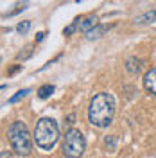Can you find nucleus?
Wrapping results in <instances>:
<instances>
[{
	"label": "nucleus",
	"instance_id": "nucleus-1",
	"mask_svg": "<svg viewBox=\"0 0 156 158\" xmlns=\"http://www.w3.org/2000/svg\"><path fill=\"white\" fill-rule=\"evenodd\" d=\"M115 117V99L108 92L95 94L90 101L88 120L95 128H108Z\"/></svg>",
	"mask_w": 156,
	"mask_h": 158
},
{
	"label": "nucleus",
	"instance_id": "nucleus-2",
	"mask_svg": "<svg viewBox=\"0 0 156 158\" xmlns=\"http://www.w3.org/2000/svg\"><path fill=\"white\" fill-rule=\"evenodd\" d=\"M59 140V126L54 118L43 117L36 122L34 128V142L39 149L43 151H50L58 144Z\"/></svg>",
	"mask_w": 156,
	"mask_h": 158
},
{
	"label": "nucleus",
	"instance_id": "nucleus-3",
	"mask_svg": "<svg viewBox=\"0 0 156 158\" xmlns=\"http://www.w3.org/2000/svg\"><path fill=\"white\" fill-rule=\"evenodd\" d=\"M7 137H9V142H11V148L13 151L20 155V156H27L31 155L32 151V138H31V133L27 126L23 122H13L7 129Z\"/></svg>",
	"mask_w": 156,
	"mask_h": 158
},
{
	"label": "nucleus",
	"instance_id": "nucleus-4",
	"mask_svg": "<svg viewBox=\"0 0 156 158\" xmlns=\"http://www.w3.org/2000/svg\"><path fill=\"white\" fill-rule=\"evenodd\" d=\"M86 149V140L79 129L72 128L65 133L63 138V153L67 158H81Z\"/></svg>",
	"mask_w": 156,
	"mask_h": 158
},
{
	"label": "nucleus",
	"instance_id": "nucleus-5",
	"mask_svg": "<svg viewBox=\"0 0 156 158\" xmlns=\"http://www.w3.org/2000/svg\"><path fill=\"white\" fill-rule=\"evenodd\" d=\"M95 25H99V18L95 16V15H88V16H84V18H79V31H83L84 34H86L88 31H92Z\"/></svg>",
	"mask_w": 156,
	"mask_h": 158
},
{
	"label": "nucleus",
	"instance_id": "nucleus-6",
	"mask_svg": "<svg viewBox=\"0 0 156 158\" xmlns=\"http://www.w3.org/2000/svg\"><path fill=\"white\" fill-rule=\"evenodd\" d=\"M144 86L147 92H151L153 95H156V67L151 69L149 72H146L144 76Z\"/></svg>",
	"mask_w": 156,
	"mask_h": 158
},
{
	"label": "nucleus",
	"instance_id": "nucleus-7",
	"mask_svg": "<svg viewBox=\"0 0 156 158\" xmlns=\"http://www.w3.org/2000/svg\"><path fill=\"white\" fill-rule=\"evenodd\" d=\"M153 22H156V9L147 11L144 15L137 16L135 18V25H147V23H153Z\"/></svg>",
	"mask_w": 156,
	"mask_h": 158
},
{
	"label": "nucleus",
	"instance_id": "nucleus-8",
	"mask_svg": "<svg viewBox=\"0 0 156 158\" xmlns=\"http://www.w3.org/2000/svg\"><path fill=\"white\" fill-rule=\"evenodd\" d=\"M140 69H142V59H137V58H129L126 61V70L129 72V74H138L140 72Z\"/></svg>",
	"mask_w": 156,
	"mask_h": 158
},
{
	"label": "nucleus",
	"instance_id": "nucleus-9",
	"mask_svg": "<svg viewBox=\"0 0 156 158\" xmlns=\"http://www.w3.org/2000/svg\"><path fill=\"white\" fill-rule=\"evenodd\" d=\"M104 32H106V25H95L92 31L86 32V40H90V41H92V40H99Z\"/></svg>",
	"mask_w": 156,
	"mask_h": 158
},
{
	"label": "nucleus",
	"instance_id": "nucleus-10",
	"mask_svg": "<svg viewBox=\"0 0 156 158\" xmlns=\"http://www.w3.org/2000/svg\"><path fill=\"white\" fill-rule=\"evenodd\" d=\"M54 85H43V86H39L38 90V97L39 99H49L52 94H54Z\"/></svg>",
	"mask_w": 156,
	"mask_h": 158
},
{
	"label": "nucleus",
	"instance_id": "nucleus-11",
	"mask_svg": "<svg viewBox=\"0 0 156 158\" xmlns=\"http://www.w3.org/2000/svg\"><path fill=\"white\" fill-rule=\"evenodd\" d=\"M31 25H32L31 20H23V22H20L18 25H16V31H18L20 34H27L29 29H31Z\"/></svg>",
	"mask_w": 156,
	"mask_h": 158
},
{
	"label": "nucleus",
	"instance_id": "nucleus-12",
	"mask_svg": "<svg viewBox=\"0 0 156 158\" xmlns=\"http://www.w3.org/2000/svg\"><path fill=\"white\" fill-rule=\"evenodd\" d=\"M104 146L108 148V151H111V153H113V151L117 149V138L113 137V135L106 137V138H104Z\"/></svg>",
	"mask_w": 156,
	"mask_h": 158
},
{
	"label": "nucleus",
	"instance_id": "nucleus-13",
	"mask_svg": "<svg viewBox=\"0 0 156 158\" xmlns=\"http://www.w3.org/2000/svg\"><path fill=\"white\" fill-rule=\"evenodd\" d=\"M29 92H31L29 88H23V90H20V92H16V94H14V95H13V97L9 99V102H11V104H14V102H18L20 99H23L25 95H27V94H29Z\"/></svg>",
	"mask_w": 156,
	"mask_h": 158
},
{
	"label": "nucleus",
	"instance_id": "nucleus-14",
	"mask_svg": "<svg viewBox=\"0 0 156 158\" xmlns=\"http://www.w3.org/2000/svg\"><path fill=\"white\" fill-rule=\"evenodd\" d=\"M77 25H79V18H76V22H74L72 25H68V27H65V29H63V34H65V36H70L74 31L77 29Z\"/></svg>",
	"mask_w": 156,
	"mask_h": 158
},
{
	"label": "nucleus",
	"instance_id": "nucleus-15",
	"mask_svg": "<svg viewBox=\"0 0 156 158\" xmlns=\"http://www.w3.org/2000/svg\"><path fill=\"white\" fill-rule=\"evenodd\" d=\"M27 6H29V2H22V4H18V6H16V9H14V11H11V13H7V16H14V15H18L20 11H23L25 7H27Z\"/></svg>",
	"mask_w": 156,
	"mask_h": 158
},
{
	"label": "nucleus",
	"instance_id": "nucleus-16",
	"mask_svg": "<svg viewBox=\"0 0 156 158\" xmlns=\"http://www.w3.org/2000/svg\"><path fill=\"white\" fill-rule=\"evenodd\" d=\"M31 56H32V50H31V47H25V52H23V54L20 52L18 59H27V58H31Z\"/></svg>",
	"mask_w": 156,
	"mask_h": 158
},
{
	"label": "nucleus",
	"instance_id": "nucleus-17",
	"mask_svg": "<svg viewBox=\"0 0 156 158\" xmlns=\"http://www.w3.org/2000/svg\"><path fill=\"white\" fill-rule=\"evenodd\" d=\"M0 158H13V155H11V151H7V149H2L0 151Z\"/></svg>",
	"mask_w": 156,
	"mask_h": 158
},
{
	"label": "nucleus",
	"instance_id": "nucleus-18",
	"mask_svg": "<svg viewBox=\"0 0 156 158\" xmlns=\"http://www.w3.org/2000/svg\"><path fill=\"white\" fill-rule=\"evenodd\" d=\"M45 36H47L45 32H38V34H36V41H43V40H45Z\"/></svg>",
	"mask_w": 156,
	"mask_h": 158
},
{
	"label": "nucleus",
	"instance_id": "nucleus-19",
	"mask_svg": "<svg viewBox=\"0 0 156 158\" xmlns=\"http://www.w3.org/2000/svg\"><path fill=\"white\" fill-rule=\"evenodd\" d=\"M74 120H76V115H74V113H70L68 118H67V124H68V126H70V124H74Z\"/></svg>",
	"mask_w": 156,
	"mask_h": 158
},
{
	"label": "nucleus",
	"instance_id": "nucleus-20",
	"mask_svg": "<svg viewBox=\"0 0 156 158\" xmlns=\"http://www.w3.org/2000/svg\"><path fill=\"white\" fill-rule=\"evenodd\" d=\"M20 69H22V65H16V67H13V69L9 70V74H14V72H18Z\"/></svg>",
	"mask_w": 156,
	"mask_h": 158
},
{
	"label": "nucleus",
	"instance_id": "nucleus-21",
	"mask_svg": "<svg viewBox=\"0 0 156 158\" xmlns=\"http://www.w3.org/2000/svg\"><path fill=\"white\" fill-rule=\"evenodd\" d=\"M76 2H77V4H79V2H84V0H76Z\"/></svg>",
	"mask_w": 156,
	"mask_h": 158
}]
</instances>
